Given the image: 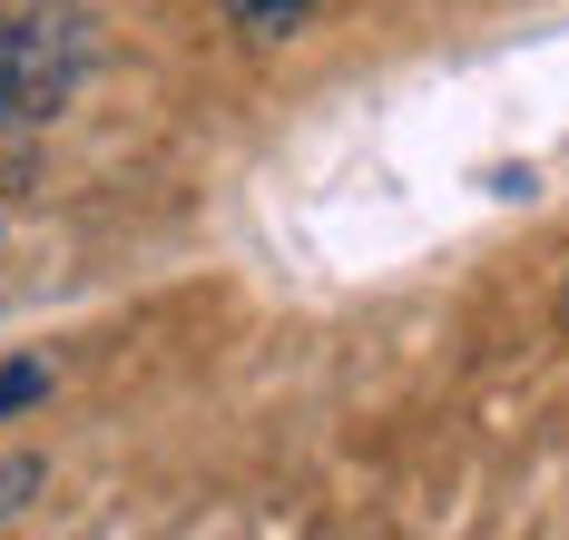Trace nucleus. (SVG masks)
I'll use <instances>...</instances> for the list:
<instances>
[{
    "label": "nucleus",
    "mask_w": 569,
    "mask_h": 540,
    "mask_svg": "<svg viewBox=\"0 0 569 540\" xmlns=\"http://www.w3.org/2000/svg\"><path fill=\"white\" fill-rule=\"evenodd\" d=\"M217 10H227V30H246V40L276 50V40H305V30H315L325 0H217Z\"/></svg>",
    "instance_id": "nucleus-2"
},
{
    "label": "nucleus",
    "mask_w": 569,
    "mask_h": 540,
    "mask_svg": "<svg viewBox=\"0 0 569 540\" xmlns=\"http://www.w3.org/2000/svg\"><path fill=\"white\" fill-rule=\"evenodd\" d=\"M40 383H50V373H40V363H10V373H0V403H30V393H40Z\"/></svg>",
    "instance_id": "nucleus-4"
},
{
    "label": "nucleus",
    "mask_w": 569,
    "mask_h": 540,
    "mask_svg": "<svg viewBox=\"0 0 569 540\" xmlns=\"http://www.w3.org/2000/svg\"><path fill=\"white\" fill-rule=\"evenodd\" d=\"M89 69H99V20L79 0H10L0 10V128L69 119Z\"/></svg>",
    "instance_id": "nucleus-1"
},
{
    "label": "nucleus",
    "mask_w": 569,
    "mask_h": 540,
    "mask_svg": "<svg viewBox=\"0 0 569 540\" xmlns=\"http://www.w3.org/2000/svg\"><path fill=\"white\" fill-rule=\"evenodd\" d=\"M40 491H50V462H40V452H0V531H10Z\"/></svg>",
    "instance_id": "nucleus-3"
}]
</instances>
